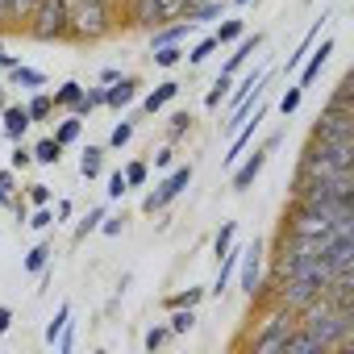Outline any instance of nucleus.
I'll return each mask as SVG.
<instances>
[{
  "mask_svg": "<svg viewBox=\"0 0 354 354\" xmlns=\"http://www.w3.org/2000/svg\"><path fill=\"white\" fill-rule=\"evenodd\" d=\"M296 325L308 329V333L321 342L325 354L354 346V308H337V304H329L325 296H317L304 313H296Z\"/></svg>",
  "mask_w": 354,
  "mask_h": 354,
  "instance_id": "f257e3e1",
  "label": "nucleus"
},
{
  "mask_svg": "<svg viewBox=\"0 0 354 354\" xmlns=\"http://www.w3.org/2000/svg\"><path fill=\"white\" fill-rule=\"evenodd\" d=\"M354 162V142H317L308 138V146L300 150L296 175H317V180H333V175H346Z\"/></svg>",
  "mask_w": 354,
  "mask_h": 354,
  "instance_id": "f03ea898",
  "label": "nucleus"
},
{
  "mask_svg": "<svg viewBox=\"0 0 354 354\" xmlns=\"http://www.w3.org/2000/svg\"><path fill=\"white\" fill-rule=\"evenodd\" d=\"M113 30V0H71L67 42H100Z\"/></svg>",
  "mask_w": 354,
  "mask_h": 354,
  "instance_id": "7ed1b4c3",
  "label": "nucleus"
},
{
  "mask_svg": "<svg viewBox=\"0 0 354 354\" xmlns=\"http://www.w3.org/2000/svg\"><path fill=\"white\" fill-rule=\"evenodd\" d=\"M67 21H71V0H34L26 34L34 42H67Z\"/></svg>",
  "mask_w": 354,
  "mask_h": 354,
  "instance_id": "20e7f679",
  "label": "nucleus"
},
{
  "mask_svg": "<svg viewBox=\"0 0 354 354\" xmlns=\"http://www.w3.org/2000/svg\"><path fill=\"white\" fill-rule=\"evenodd\" d=\"M188 13V0H129L125 26L129 30H158L167 21H180Z\"/></svg>",
  "mask_w": 354,
  "mask_h": 354,
  "instance_id": "39448f33",
  "label": "nucleus"
},
{
  "mask_svg": "<svg viewBox=\"0 0 354 354\" xmlns=\"http://www.w3.org/2000/svg\"><path fill=\"white\" fill-rule=\"evenodd\" d=\"M279 142H283V129H279V133H271L263 146H254V154H242V158L230 167V188H234V192H246V188H254V180L263 175V167H267L271 150H279Z\"/></svg>",
  "mask_w": 354,
  "mask_h": 354,
  "instance_id": "423d86ee",
  "label": "nucleus"
},
{
  "mask_svg": "<svg viewBox=\"0 0 354 354\" xmlns=\"http://www.w3.org/2000/svg\"><path fill=\"white\" fill-rule=\"evenodd\" d=\"M192 175H196V167L192 162H180V167H171L162 180H158V188H150L146 196H142V213H162L175 196H180L188 184H192Z\"/></svg>",
  "mask_w": 354,
  "mask_h": 354,
  "instance_id": "0eeeda50",
  "label": "nucleus"
},
{
  "mask_svg": "<svg viewBox=\"0 0 354 354\" xmlns=\"http://www.w3.org/2000/svg\"><path fill=\"white\" fill-rule=\"evenodd\" d=\"M296 329V317L288 313V308H271V317L263 321V329H259V337L250 342V350L254 354H283V342H288V333Z\"/></svg>",
  "mask_w": 354,
  "mask_h": 354,
  "instance_id": "6e6552de",
  "label": "nucleus"
},
{
  "mask_svg": "<svg viewBox=\"0 0 354 354\" xmlns=\"http://www.w3.org/2000/svg\"><path fill=\"white\" fill-rule=\"evenodd\" d=\"M317 142H354V113L350 109H321L317 121H313V133Z\"/></svg>",
  "mask_w": 354,
  "mask_h": 354,
  "instance_id": "1a4fd4ad",
  "label": "nucleus"
},
{
  "mask_svg": "<svg viewBox=\"0 0 354 354\" xmlns=\"http://www.w3.org/2000/svg\"><path fill=\"white\" fill-rule=\"evenodd\" d=\"M238 279H242V292H246L250 300H259V292H263V242L242 246V259H238Z\"/></svg>",
  "mask_w": 354,
  "mask_h": 354,
  "instance_id": "9d476101",
  "label": "nucleus"
},
{
  "mask_svg": "<svg viewBox=\"0 0 354 354\" xmlns=\"http://www.w3.org/2000/svg\"><path fill=\"white\" fill-rule=\"evenodd\" d=\"M333 38H321V46H313L308 55H304V63H300V88H313L317 80H321V71H325V63H329V55H333Z\"/></svg>",
  "mask_w": 354,
  "mask_h": 354,
  "instance_id": "9b49d317",
  "label": "nucleus"
},
{
  "mask_svg": "<svg viewBox=\"0 0 354 354\" xmlns=\"http://www.w3.org/2000/svg\"><path fill=\"white\" fill-rule=\"evenodd\" d=\"M138 88H142V80L138 75H121V80H113L109 88H104V109H129L133 100H138Z\"/></svg>",
  "mask_w": 354,
  "mask_h": 354,
  "instance_id": "f8f14e48",
  "label": "nucleus"
},
{
  "mask_svg": "<svg viewBox=\"0 0 354 354\" xmlns=\"http://www.w3.org/2000/svg\"><path fill=\"white\" fill-rule=\"evenodd\" d=\"M30 125H34V121H30L26 104H5V109H0V129H5L9 142H26Z\"/></svg>",
  "mask_w": 354,
  "mask_h": 354,
  "instance_id": "ddd939ff",
  "label": "nucleus"
},
{
  "mask_svg": "<svg viewBox=\"0 0 354 354\" xmlns=\"http://www.w3.org/2000/svg\"><path fill=\"white\" fill-rule=\"evenodd\" d=\"M180 92H184V84H180V80H162V84H154V88L142 96V113H146V117H154L158 109H167Z\"/></svg>",
  "mask_w": 354,
  "mask_h": 354,
  "instance_id": "4468645a",
  "label": "nucleus"
},
{
  "mask_svg": "<svg viewBox=\"0 0 354 354\" xmlns=\"http://www.w3.org/2000/svg\"><path fill=\"white\" fill-rule=\"evenodd\" d=\"M188 34H196V26H192L188 17H180V21H167V26L150 30V50H158V46H175V42H184Z\"/></svg>",
  "mask_w": 354,
  "mask_h": 354,
  "instance_id": "2eb2a0df",
  "label": "nucleus"
},
{
  "mask_svg": "<svg viewBox=\"0 0 354 354\" xmlns=\"http://www.w3.org/2000/svg\"><path fill=\"white\" fill-rule=\"evenodd\" d=\"M259 46H263V34H259V30H254V34H242V38L234 42V55H230V63H225L221 71H225V75H238V71L250 63V55H254Z\"/></svg>",
  "mask_w": 354,
  "mask_h": 354,
  "instance_id": "dca6fc26",
  "label": "nucleus"
},
{
  "mask_svg": "<svg viewBox=\"0 0 354 354\" xmlns=\"http://www.w3.org/2000/svg\"><path fill=\"white\" fill-rule=\"evenodd\" d=\"M238 259H242V246H230V250L221 254V271H217V279L209 283V296H225V288H230V279H234V271H238Z\"/></svg>",
  "mask_w": 354,
  "mask_h": 354,
  "instance_id": "f3484780",
  "label": "nucleus"
},
{
  "mask_svg": "<svg viewBox=\"0 0 354 354\" xmlns=\"http://www.w3.org/2000/svg\"><path fill=\"white\" fill-rule=\"evenodd\" d=\"M325 21H329V17H325V13H321V21H313V30H308V34H304V38H300V46H296V50H292V55H288V63H283V75H292V71H300V63H304V55H308V50H313V42H317V38H321V26H325Z\"/></svg>",
  "mask_w": 354,
  "mask_h": 354,
  "instance_id": "a211bd4d",
  "label": "nucleus"
},
{
  "mask_svg": "<svg viewBox=\"0 0 354 354\" xmlns=\"http://www.w3.org/2000/svg\"><path fill=\"white\" fill-rule=\"evenodd\" d=\"M104 154H109L104 146H84V150H80V175H84L88 184L104 175Z\"/></svg>",
  "mask_w": 354,
  "mask_h": 354,
  "instance_id": "6ab92c4d",
  "label": "nucleus"
},
{
  "mask_svg": "<svg viewBox=\"0 0 354 354\" xmlns=\"http://www.w3.org/2000/svg\"><path fill=\"white\" fill-rule=\"evenodd\" d=\"M283 354H325V350H321V342H317L308 329L296 325V329L288 333V342H283Z\"/></svg>",
  "mask_w": 354,
  "mask_h": 354,
  "instance_id": "aec40b11",
  "label": "nucleus"
},
{
  "mask_svg": "<svg viewBox=\"0 0 354 354\" xmlns=\"http://www.w3.org/2000/svg\"><path fill=\"white\" fill-rule=\"evenodd\" d=\"M9 84H13V88H30V92H38V88H46V75H42L38 67L17 63V67H9Z\"/></svg>",
  "mask_w": 354,
  "mask_h": 354,
  "instance_id": "412c9836",
  "label": "nucleus"
},
{
  "mask_svg": "<svg viewBox=\"0 0 354 354\" xmlns=\"http://www.w3.org/2000/svg\"><path fill=\"white\" fill-rule=\"evenodd\" d=\"M225 9H230V0H205V5H196V9H188L184 17L201 30L205 21H217V17H225Z\"/></svg>",
  "mask_w": 354,
  "mask_h": 354,
  "instance_id": "4be33fe9",
  "label": "nucleus"
},
{
  "mask_svg": "<svg viewBox=\"0 0 354 354\" xmlns=\"http://www.w3.org/2000/svg\"><path fill=\"white\" fill-rule=\"evenodd\" d=\"M50 100H55V109L71 113V109L84 100V84H80V80H67V84H59V92H50Z\"/></svg>",
  "mask_w": 354,
  "mask_h": 354,
  "instance_id": "5701e85b",
  "label": "nucleus"
},
{
  "mask_svg": "<svg viewBox=\"0 0 354 354\" xmlns=\"http://www.w3.org/2000/svg\"><path fill=\"white\" fill-rule=\"evenodd\" d=\"M26 113H30V121H34V125L50 121V117H55V100H50V92H42V88H38V92L26 100Z\"/></svg>",
  "mask_w": 354,
  "mask_h": 354,
  "instance_id": "b1692460",
  "label": "nucleus"
},
{
  "mask_svg": "<svg viewBox=\"0 0 354 354\" xmlns=\"http://www.w3.org/2000/svg\"><path fill=\"white\" fill-rule=\"evenodd\" d=\"M196 308H171V317H167V329H171V337H184V333H192L196 329Z\"/></svg>",
  "mask_w": 354,
  "mask_h": 354,
  "instance_id": "393cba45",
  "label": "nucleus"
},
{
  "mask_svg": "<svg viewBox=\"0 0 354 354\" xmlns=\"http://www.w3.org/2000/svg\"><path fill=\"white\" fill-rule=\"evenodd\" d=\"M63 150H67V146H59V142H55V133H50V138L34 142V162H38V167H59Z\"/></svg>",
  "mask_w": 354,
  "mask_h": 354,
  "instance_id": "a878e982",
  "label": "nucleus"
},
{
  "mask_svg": "<svg viewBox=\"0 0 354 354\" xmlns=\"http://www.w3.org/2000/svg\"><path fill=\"white\" fill-rule=\"evenodd\" d=\"M104 217H109V205H96V209H88V213H84V217L75 221V242H84L88 234H96Z\"/></svg>",
  "mask_w": 354,
  "mask_h": 354,
  "instance_id": "bb28decb",
  "label": "nucleus"
},
{
  "mask_svg": "<svg viewBox=\"0 0 354 354\" xmlns=\"http://www.w3.org/2000/svg\"><path fill=\"white\" fill-rule=\"evenodd\" d=\"M242 34H246V21L242 17H221V26H217L213 38H217V46H234Z\"/></svg>",
  "mask_w": 354,
  "mask_h": 354,
  "instance_id": "cd10ccee",
  "label": "nucleus"
},
{
  "mask_svg": "<svg viewBox=\"0 0 354 354\" xmlns=\"http://www.w3.org/2000/svg\"><path fill=\"white\" fill-rule=\"evenodd\" d=\"M217 50H221V46H217V38H213V34H205L192 50H184V63H188V67H201V63H205V59H213Z\"/></svg>",
  "mask_w": 354,
  "mask_h": 354,
  "instance_id": "c85d7f7f",
  "label": "nucleus"
},
{
  "mask_svg": "<svg viewBox=\"0 0 354 354\" xmlns=\"http://www.w3.org/2000/svg\"><path fill=\"white\" fill-rule=\"evenodd\" d=\"M80 133H84V117L67 113V117L59 121V129H55V142H59V146H71V142H80Z\"/></svg>",
  "mask_w": 354,
  "mask_h": 354,
  "instance_id": "c756f323",
  "label": "nucleus"
},
{
  "mask_svg": "<svg viewBox=\"0 0 354 354\" xmlns=\"http://www.w3.org/2000/svg\"><path fill=\"white\" fill-rule=\"evenodd\" d=\"M50 259H55V246H50V242H38V246L26 254V263H21V267H26L30 275H38L42 267H50Z\"/></svg>",
  "mask_w": 354,
  "mask_h": 354,
  "instance_id": "7c9ffc66",
  "label": "nucleus"
},
{
  "mask_svg": "<svg viewBox=\"0 0 354 354\" xmlns=\"http://www.w3.org/2000/svg\"><path fill=\"white\" fill-rule=\"evenodd\" d=\"M230 88H234V75H225V71H221V75L213 80V88L205 92V109H217V104L230 96Z\"/></svg>",
  "mask_w": 354,
  "mask_h": 354,
  "instance_id": "2f4dec72",
  "label": "nucleus"
},
{
  "mask_svg": "<svg viewBox=\"0 0 354 354\" xmlns=\"http://www.w3.org/2000/svg\"><path fill=\"white\" fill-rule=\"evenodd\" d=\"M67 321H71V304L63 300V304L55 308V317H50V325H46V333H42V337H46V346H55V342H59V333H63V325H67Z\"/></svg>",
  "mask_w": 354,
  "mask_h": 354,
  "instance_id": "473e14b6",
  "label": "nucleus"
},
{
  "mask_svg": "<svg viewBox=\"0 0 354 354\" xmlns=\"http://www.w3.org/2000/svg\"><path fill=\"white\" fill-rule=\"evenodd\" d=\"M205 296H209V288H188V292H175V296H167V308H196Z\"/></svg>",
  "mask_w": 354,
  "mask_h": 354,
  "instance_id": "72a5a7b5",
  "label": "nucleus"
},
{
  "mask_svg": "<svg viewBox=\"0 0 354 354\" xmlns=\"http://www.w3.org/2000/svg\"><path fill=\"white\" fill-rule=\"evenodd\" d=\"M121 175H125V184H129V188H146L150 167H146L142 158H133V162H125V167H121Z\"/></svg>",
  "mask_w": 354,
  "mask_h": 354,
  "instance_id": "f704fd0d",
  "label": "nucleus"
},
{
  "mask_svg": "<svg viewBox=\"0 0 354 354\" xmlns=\"http://www.w3.org/2000/svg\"><path fill=\"white\" fill-rule=\"evenodd\" d=\"M150 55H154V67H180L184 63V46L180 42H175V46H158Z\"/></svg>",
  "mask_w": 354,
  "mask_h": 354,
  "instance_id": "c9c22d12",
  "label": "nucleus"
},
{
  "mask_svg": "<svg viewBox=\"0 0 354 354\" xmlns=\"http://www.w3.org/2000/svg\"><path fill=\"white\" fill-rule=\"evenodd\" d=\"M133 129H138L133 121H117V125H113V133H109V150H121V146H129V142H133Z\"/></svg>",
  "mask_w": 354,
  "mask_h": 354,
  "instance_id": "e433bc0d",
  "label": "nucleus"
},
{
  "mask_svg": "<svg viewBox=\"0 0 354 354\" xmlns=\"http://www.w3.org/2000/svg\"><path fill=\"white\" fill-rule=\"evenodd\" d=\"M26 205H30V209L55 205V192H50V184H30V188H26Z\"/></svg>",
  "mask_w": 354,
  "mask_h": 354,
  "instance_id": "4c0bfd02",
  "label": "nucleus"
},
{
  "mask_svg": "<svg viewBox=\"0 0 354 354\" xmlns=\"http://www.w3.org/2000/svg\"><path fill=\"white\" fill-rule=\"evenodd\" d=\"M184 133H192V113H175L167 125V142H180Z\"/></svg>",
  "mask_w": 354,
  "mask_h": 354,
  "instance_id": "58836bf2",
  "label": "nucleus"
},
{
  "mask_svg": "<svg viewBox=\"0 0 354 354\" xmlns=\"http://www.w3.org/2000/svg\"><path fill=\"white\" fill-rule=\"evenodd\" d=\"M300 100H304V88H300V84L283 88V96H279V113H283V117H292V113L300 109Z\"/></svg>",
  "mask_w": 354,
  "mask_h": 354,
  "instance_id": "ea45409f",
  "label": "nucleus"
},
{
  "mask_svg": "<svg viewBox=\"0 0 354 354\" xmlns=\"http://www.w3.org/2000/svg\"><path fill=\"white\" fill-rule=\"evenodd\" d=\"M234 234H238V221H225V225L217 230V238H213V254H217V259L234 246Z\"/></svg>",
  "mask_w": 354,
  "mask_h": 354,
  "instance_id": "a19ab883",
  "label": "nucleus"
},
{
  "mask_svg": "<svg viewBox=\"0 0 354 354\" xmlns=\"http://www.w3.org/2000/svg\"><path fill=\"white\" fill-rule=\"evenodd\" d=\"M167 337H171V329H167V321H162V325H150V329H146L142 346H146V350L154 354V350H162V346H167Z\"/></svg>",
  "mask_w": 354,
  "mask_h": 354,
  "instance_id": "79ce46f5",
  "label": "nucleus"
},
{
  "mask_svg": "<svg viewBox=\"0 0 354 354\" xmlns=\"http://www.w3.org/2000/svg\"><path fill=\"white\" fill-rule=\"evenodd\" d=\"M9 167H13V171H26V167H34V146H26V142H13V158H9Z\"/></svg>",
  "mask_w": 354,
  "mask_h": 354,
  "instance_id": "37998d69",
  "label": "nucleus"
},
{
  "mask_svg": "<svg viewBox=\"0 0 354 354\" xmlns=\"http://www.w3.org/2000/svg\"><path fill=\"white\" fill-rule=\"evenodd\" d=\"M26 225H30V230H38V234H42V230H50V225H55V213H50V205L34 209V213L26 217Z\"/></svg>",
  "mask_w": 354,
  "mask_h": 354,
  "instance_id": "c03bdc74",
  "label": "nucleus"
},
{
  "mask_svg": "<svg viewBox=\"0 0 354 354\" xmlns=\"http://www.w3.org/2000/svg\"><path fill=\"white\" fill-rule=\"evenodd\" d=\"M325 104H329V109H350V113H354V104H350V80H342V84L333 88V96H329Z\"/></svg>",
  "mask_w": 354,
  "mask_h": 354,
  "instance_id": "a18cd8bd",
  "label": "nucleus"
},
{
  "mask_svg": "<svg viewBox=\"0 0 354 354\" xmlns=\"http://www.w3.org/2000/svg\"><path fill=\"white\" fill-rule=\"evenodd\" d=\"M125 192H129L125 175H121V171H113V175H109V188H104V196H109V201H125Z\"/></svg>",
  "mask_w": 354,
  "mask_h": 354,
  "instance_id": "49530a36",
  "label": "nucleus"
},
{
  "mask_svg": "<svg viewBox=\"0 0 354 354\" xmlns=\"http://www.w3.org/2000/svg\"><path fill=\"white\" fill-rule=\"evenodd\" d=\"M154 167H158V171H171V167H175V142H162V146L154 150Z\"/></svg>",
  "mask_w": 354,
  "mask_h": 354,
  "instance_id": "de8ad7c7",
  "label": "nucleus"
},
{
  "mask_svg": "<svg viewBox=\"0 0 354 354\" xmlns=\"http://www.w3.org/2000/svg\"><path fill=\"white\" fill-rule=\"evenodd\" d=\"M50 213H55V225H59V221H71V217H75V205L63 196V201H55V205H50Z\"/></svg>",
  "mask_w": 354,
  "mask_h": 354,
  "instance_id": "09e8293b",
  "label": "nucleus"
},
{
  "mask_svg": "<svg viewBox=\"0 0 354 354\" xmlns=\"http://www.w3.org/2000/svg\"><path fill=\"white\" fill-rule=\"evenodd\" d=\"M0 188H5L9 196H17V171L13 167H0Z\"/></svg>",
  "mask_w": 354,
  "mask_h": 354,
  "instance_id": "8fccbe9b",
  "label": "nucleus"
},
{
  "mask_svg": "<svg viewBox=\"0 0 354 354\" xmlns=\"http://www.w3.org/2000/svg\"><path fill=\"white\" fill-rule=\"evenodd\" d=\"M121 230H125V221H121V217H104V221H100V234H109V238H117Z\"/></svg>",
  "mask_w": 354,
  "mask_h": 354,
  "instance_id": "3c124183",
  "label": "nucleus"
},
{
  "mask_svg": "<svg viewBox=\"0 0 354 354\" xmlns=\"http://www.w3.org/2000/svg\"><path fill=\"white\" fill-rule=\"evenodd\" d=\"M9 329H13V308L0 304V333H9Z\"/></svg>",
  "mask_w": 354,
  "mask_h": 354,
  "instance_id": "603ef678",
  "label": "nucleus"
},
{
  "mask_svg": "<svg viewBox=\"0 0 354 354\" xmlns=\"http://www.w3.org/2000/svg\"><path fill=\"white\" fill-rule=\"evenodd\" d=\"M113 80H121V71H117V67H104V71H100V75H96V84H104V88H109V84H113Z\"/></svg>",
  "mask_w": 354,
  "mask_h": 354,
  "instance_id": "864d4df0",
  "label": "nucleus"
},
{
  "mask_svg": "<svg viewBox=\"0 0 354 354\" xmlns=\"http://www.w3.org/2000/svg\"><path fill=\"white\" fill-rule=\"evenodd\" d=\"M21 59L17 55H9V50H0V71H9V67H17Z\"/></svg>",
  "mask_w": 354,
  "mask_h": 354,
  "instance_id": "5fc2aeb1",
  "label": "nucleus"
},
{
  "mask_svg": "<svg viewBox=\"0 0 354 354\" xmlns=\"http://www.w3.org/2000/svg\"><path fill=\"white\" fill-rule=\"evenodd\" d=\"M0 205H13V196H9V192H5V188H0Z\"/></svg>",
  "mask_w": 354,
  "mask_h": 354,
  "instance_id": "6e6d98bb",
  "label": "nucleus"
},
{
  "mask_svg": "<svg viewBox=\"0 0 354 354\" xmlns=\"http://www.w3.org/2000/svg\"><path fill=\"white\" fill-rule=\"evenodd\" d=\"M230 5H238V9H242V5H250V0H230Z\"/></svg>",
  "mask_w": 354,
  "mask_h": 354,
  "instance_id": "4d7b16f0",
  "label": "nucleus"
},
{
  "mask_svg": "<svg viewBox=\"0 0 354 354\" xmlns=\"http://www.w3.org/2000/svg\"><path fill=\"white\" fill-rule=\"evenodd\" d=\"M196 5H205V0H188V9H196Z\"/></svg>",
  "mask_w": 354,
  "mask_h": 354,
  "instance_id": "13d9d810",
  "label": "nucleus"
},
{
  "mask_svg": "<svg viewBox=\"0 0 354 354\" xmlns=\"http://www.w3.org/2000/svg\"><path fill=\"white\" fill-rule=\"evenodd\" d=\"M0 96H5V80H0Z\"/></svg>",
  "mask_w": 354,
  "mask_h": 354,
  "instance_id": "bf43d9fd",
  "label": "nucleus"
},
{
  "mask_svg": "<svg viewBox=\"0 0 354 354\" xmlns=\"http://www.w3.org/2000/svg\"><path fill=\"white\" fill-rule=\"evenodd\" d=\"M0 109H5V96H0Z\"/></svg>",
  "mask_w": 354,
  "mask_h": 354,
  "instance_id": "052dcab7",
  "label": "nucleus"
}]
</instances>
